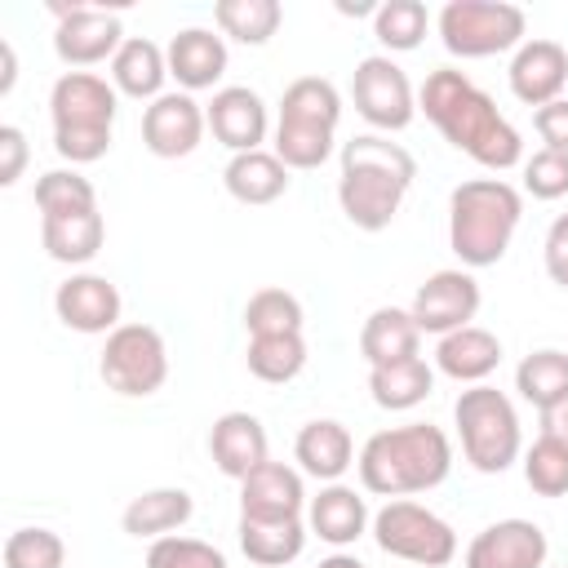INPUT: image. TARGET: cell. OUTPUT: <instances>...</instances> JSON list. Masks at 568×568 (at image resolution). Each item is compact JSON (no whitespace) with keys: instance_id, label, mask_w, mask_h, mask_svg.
Segmentation results:
<instances>
[{"instance_id":"10","label":"cell","mask_w":568,"mask_h":568,"mask_svg":"<svg viewBox=\"0 0 568 568\" xmlns=\"http://www.w3.org/2000/svg\"><path fill=\"white\" fill-rule=\"evenodd\" d=\"M98 373L106 382V390L124 395V399H142L155 395L169 377V351L160 328L151 324H120L115 333H106Z\"/></svg>"},{"instance_id":"8","label":"cell","mask_w":568,"mask_h":568,"mask_svg":"<svg viewBox=\"0 0 568 568\" xmlns=\"http://www.w3.org/2000/svg\"><path fill=\"white\" fill-rule=\"evenodd\" d=\"M373 541L382 546V555L417 568H444L457 555L453 524L413 497H395L373 515Z\"/></svg>"},{"instance_id":"44","label":"cell","mask_w":568,"mask_h":568,"mask_svg":"<svg viewBox=\"0 0 568 568\" xmlns=\"http://www.w3.org/2000/svg\"><path fill=\"white\" fill-rule=\"evenodd\" d=\"M541 257H546V275H550L559 288H568V213L550 222L546 244H541Z\"/></svg>"},{"instance_id":"27","label":"cell","mask_w":568,"mask_h":568,"mask_svg":"<svg viewBox=\"0 0 568 568\" xmlns=\"http://www.w3.org/2000/svg\"><path fill=\"white\" fill-rule=\"evenodd\" d=\"M106 240V222L98 209H84V213H53V217H40V244L53 262L62 266H84L98 257Z\"/></svg>"},{"instance_id":"43","label":"cell","mask_w":568,"mask_h":568,"mask_svg":"<svg viewBox=\"0 0 568 568\" xmlns=\"http://www.w3.org/2000/svg\"><path fill=\"white\" fill-rule=\"evenodd\" d=\"M27 169V133L18 124H0V186H13Z\"/></svg>"},{"instance_id":"38","label":"cell","mask_w":568,"mask_h":568,"mask_svg":"<svg viewBox=\"0 0 568 568\" xmlns=\"http://www.w3.org/2000/svg\"><path fill=\"white\" fill-rule=\"evenodd\" d=\"M524 479L537 497H564L568 493V448L550 435H537V444L524 453Z\"/></svg>"},{"instance_id":"3","label":"cell","mask_w":568,"mask_h":568,"mask_svg":"<svg viewBox=\"0 0 568 568\" xmlns=\"http://www.w3.org/2000/svg\"><path fill=\"white\" fill-rule=\"evenodd\" d=\"M355 466H359L364 493H377V497L395 501V497L439 488L453 470V444L439 426L408 422V426H390V430L368 435Z\"/></svg>"},{"instance_id":"32","label":"cell","mask_w":568,"mask_h":568,"mask_svg":"<svg viewBox=\"0 0 568 568\" xmlns=\"http://www.w3.org/2000/svg\"><path fill=\"white\" fill-rule=\"evenodd\" d=\"M515 390H519V399H528L537 413L555 408L559 399H568V355L555 351V346L524 355L519 368H515Z\"/></svg>"},{"instance_id":"1","label":"cell","mask_w":568,"mask_h":568,"mask_svg":"<svg viewBox=\"0 0 568 568\" xmlns=\"http://www.w3.org/2000/svg\"><path fill=\"white\" fill-rule=\"evenodd\" d=\"M417 111L444 133L448 146L466 151L475 164L506 173L524 160V138L519 129L497 111V102L457 67H439L426 75L417 93Z\"/></svg>"},{"instance_id":"28","label":"cell","mask_w":568,"mask_h":568,"mask_svg":"<svg viewBox=\"0 0 568 568\" xmlns=\"http://www.w3.org/2000/svg\"><path fill=\"white\" fill-rule=\"evenodd\" d=\"M288 173L293 169L275 151H244V155L226 160L222 182H226L231 200H240V204H275L288 191Z\"/></svg>"},{"instance_id":"9","label":"cell","mask_w":568,"mask_h":568,"mask_svg":"<svg viewBox=\"0 0 568 568\" xmlns=\"http://www.w3.org/2000/svg\"><path fill=\"white\" fill-rule=\"evenodd\" d=\"M528 18L510 0H448L439 9V40L453 58H493L519 49Z\"/></svg>"},{"instance_id":"25","label":"cell","mask_w":568,"mask_h":568,"mask_svg":"<svg viewBox=\"0 0 568 568\" xmlns=\"http://www.w3.org/2000/svg\"><path fill=\"white\" fill-rule=\"evenodd\" d=\"M191 515H195V501L186 488H146L124 506L120 528L138 541H160V537H173Z\"/></svg>"},{"instance_id":"36","label":"cell","mask_w":568,"mask_h":568,"mask_svg":"<svg viewBox=\"0 0 568 568\" xmlns=\"http://www.w3.org/2000/svg\"><path fill=\"white\" fill-rule=\"evenodd\" d=\"M36 209H40V217L84 213V209H98V191L80 169H49L36 178Z\"/></svg>"},{"instance_id":"15","label":"cell","mask_w":568,"mask_h":568,"mask_svg":"<svg viewBox=\"0 0 568 568\" xmlns=\"http://www.w3.org/2000/svg\"><path fill=\"white\" fill-rule=\"evenodd\" d=\"M550 541L532 519H497L466 546V568H546Z\"/></svg>"},{"instance_id":"17","label":"cell","mask_w":568,"mask_h":568,"mask_svg":"<svg viewBox=\"0 0 568 568\" xmlns=\"http://www.w3.org/2000/svg\"><path fill=\"white\" fill-rule=\"evenodd\" d=\"M120 288L106 275H67L53 293V311L71 333H115L120 328Z\"/></svg>"},{"instance_id":"20","label":"cell","mask_w":568,"mask_h":568,"mask_svg":"<svg viewBox=\"0 0 568 568\" xmlns=\"http://www.w3.org/2000/svg\"><path fill=\"white\" fill-rule=\"evenodd\" d=\"M164 58H169V75L182 84V93L213 89L226 75V40L209 27H182L169 40Z\"/></svg>"},{"instance_id":"47","label":"cell","mask_w":568,"mask_h":568,"mask_svg":"<svg viewBox=\"0 0 568 568\" xmlns=\"http://www.w3.org/2000/svg\"><path fill=\"white\" fill-rule=\"evenodd\" d=\"M320 568H364L355 555H346V550H337V555H328V559H320Z\"/></svg>"},{"instance_id":"26","label":"cell","mask_w":568,"mask_h":568,"mask_svg":"<svg viewBox=\"0 0 568 568\" xmlns=\"http://www.w3.org/2000/svg\"><path fill=\"white\" fill-rule=\"evenodd\" d=\"M164 80H169V58L155 40L146 36H129L120 44V53L111 58V84L115 93L124 98H138V102H155L164 93Z\"/></svg>"},{"instance_id":"21","label":"cell","mask_w":568,"mask_h":568,"mask_svg":"<svg viewBox=\"0 0 568 568\" xmlns=\"http://www.w3.org/2000/svg\"><path fill=\"white\" fill-rule=\"evenodd\" d=\"M209 453H213V466L231 479H244L253 475L262 462H271V444H266V426L253 417V413H222L209 430Z\"/></svg>"},{"instance_id":"35","label":"cell","mask_w":568,"mask_h":568,"mask_svg":"<svg viewBox=\"0 0 568 568\" xmlns=\"http://www.w3.org/2000/svg\"><path fill=\"white\" fill-rule=\"evenodd\" d=\"M426 27H430V13H426L422 0H386V4L373 9V36L390 53L417 49L422 36H426Z\"/></svg>"},{"instance_id":"31","label":"cell","mask_w":568,"mask_h":568,"mask_svg":"<svg viewBox=\"0 0 568 568\" xmlns=\"http://www.w3.org/2000/svg\"><path fill=\"white\" fill-rule=\"evenodd\" d=\"M430 386H435V368H430L422 355H408V359L368 368L373 404H377V408H390V413H408V408H417V404L430 395Z\"/></svg>"},{"instance_id":"2","label":"cell","mask_w":568,"mask_h":568,"mask_svg":"<svg viewBox=\"0 0 568 568\" xmlns=\"http://www.w3.org/2000/svg\"><path fill=\"white\" fill-rule=\"evenodd\" d=\"M417 178V160L382 138V133H355L342 142V178H337V204L351 226L359 231H386Z\"/></svg>"},{"instance_id":"6","label":"cell","mask_w":568,"mask_h":568,"mask_svg":"<svg viewBox=\"0 0 568 568\" xmlns=\"http://www.w3.org/2000/svg\"><path fill=\"white\" fill-rule=\"evenodd\" d=\"M342 124V93L324 75H302L280 98L275 120V155L288 169H320L333 155V138Z\"/></svg>"},{"instance_id":"37","label":"cell","mask_w":568,"mask_h":568,"mask_svg":"<svg viewBox=\"0 0 568 568\" xmlns=\"http://www.w3.org/2000/svg\"><path fill=\"white\" fill-rule=\"evenodd\" d=\"M302 302L288 288H257L244 306L248 337H275V333H302Z\"/></svg>"},{"instance_id":"33","label":"cell","mask_w":568,"mask_h":568,"mask_svg":"<svg viewBox=\"0 0 568 568\" xmlns=\"http://www.w3.org/2000/svg\"><path fill=\"white\" fill-rule=\"evenodd\" d=\"M213 22H217L222 40L231 36L240 44H266L280 31L284 9H280V0H217Z\"/></svg>"},{"instance_id":"18","label":"cell","mask_w":568,"mask_h":568,"mask_svg":"<svg viewBox=\"0 0 568 568\" xmlns=\"http://www.w3.org/2000/svg\"><path fill=\"white\" fill-rule=\"evenodd\" d=\"M506 75H510V93L524 106L559 102L568 89V49L559 40H524Z\"/></svg>"},{"instance_id":"13","label":"cell","mask_w":568,"mask_h":568,"mask_svg":"<svg viewBox=\"0 0 568 568\" xmlns=\"http://www.w3.org/2000/svg\"><path fill=\"white\" fill-rule=\"evenodd\" d=\"M408 311H413L422 333H435V337L457 333L479 311V280L470 271H462V266H444V271L426 275V284L413 293Z\"/></svg>"},{"instance_id":"23","label":"cell","mask_w":568,"mask_h":568,"mask_svg":"<svg viewBox=\"0 0 568 568\" xmlns=\"http://www.w3.org/2000/svg\"><path fill=\"white\" fill-rule=\"evenodd\" d=\"M293 457L297 466L311 475V479H324V484H337L351 466H355V439L342 422L333 417H315L297 430L293 439Z\"/></svg>"},{"instance_id":"12","label":"cell","mask_w":568,"mask_h":568,"mask_svg":"<svg viewBox=\"0 0 568 568\" xmlns=\"http://www.w3.org/2000/svg\"><path fill=\"white\" fill-rule=\"evenodd\" d=\"M53 13H58L53 53L71 71L111 62L120 53V44L129 40L124 27H120V13H106V9H93V4H53Z\"/></svg>"},{"instance_id":"14","label":"cell","mask_w":568,"mask_h":568,"mask_svg":"<svg viewBox=\"0 0 568 568\" xmlns=\"http://www.w3.org/2000/svg\"><path fill=\"white\" fill-rule=\"evenodd\" d=\"M204 129H209L204 106L195 102V93H182V89L160 93V98L142 111V142H146V151L160 155V160H182V155H191V151L200 146Z\"/></svg>"},{"instance_id":"30","label":"cell","mask_w":568,"mask_h":568,"mask_svg":"<svg viewBox=\"0 0 568 568\" xmlns=\"http://www.w3.org/2000/svg\"><path fill=\"white\" fill-rule=\"evenodd\" d=\"M306 524L302 519H244L240 515V550L257 568H284L306 550Z\"/></svg>"},{"instance_id":"39","label":"cell","mask_w":568,"mask_h":568,"mask_svg":"<svg viewBox=\"0 0 568 568\" xmlns=\"http://www.w3.org/2000/svg\"><path fill=\"white\" fill-rule=\"evenodd\" d=\"M67 546L53 528H18L4 537V568H62Z\"/></svg>"},{"instance_id":"16","label":"cell","mask_w":568,"mask_h":568,"mask_svg":"<svg viewBox=\"0 0 568 568\" xmlns=\"http://www.w3.org/2000/svg\"><path fill=\"white\" fill-rule=\"evenodd\" d=\"M209 115V129L213 138L231 151V155H244V151H262L266 142V129H271V115H266V102L257 89L248 84H226V89H213V102L204 106Z\"/></svg>"},{"instance_id":"11","label":"cell","mask_w":568,"mask_h":568,"mask_svg":"<svg viewBox=\"0 0 568 568\" xmlns=\"http://www.w3.org/2000/svg\"><path fill=\"white\" fill-rule=\"evenodd\" d=\"M351 98H355V111L382 133H399L417 115V93H413L404 67L390 62L386 53H368L355 62Z\"/></svg>"},{"instance_id":"46","label":"cell","mask_w":568,"mask_h":568,"mask_svg":"<svg viewBox=\"0 0 568 568\" xmlns=\"http://www.w3.org/2000/svg\"><path fill=\"white\" fill-rule=\"evenodd\" d=\"M0 58H4V75H0V93H9V89H13V80H18V58H13V44H9V40H0Z\"/></svg>"},{"instance_id":"42","label":"cell","mask_w":568,"mask_h":568,"mask_svg":"<svg viewBox=\"0 0 568 568\" xmlns=\"http://www.w3.org/2000/svg\"><path fill=\"white\" fill-rule=\"evenodd\" d=\"M532 129L550 151H568V98L546 102L532 111Z\"/></svg>"},{"instance_id":"45","label":"cell","mask_w":568,"mask_h":568,"mask_svg":"<svg viewBox=\"0 0 568 568\" xmlns=\"http://www.w3.org/2000/svg\"><path fill=\"white\" fill-rule=\"evenodd\" d=\"M541 435H550V439H559L568 448V399H559L555 408L541 413Z\"/></svg>"},{"instance_id":"5","label":"cell","mask_w":568,"mask_h":568,"mask_svg":"<svg viewBox=\"0 0 568 568\" xmlns=\"http://www.w3.org/2000/svg\"><path fill=\"white\" fill-rule=\"evenodd\" d=\"M120 111L115 84L93 71H67L49 89V120H53V151L75 164H93L111 151V124Z\"/></svg>"},{"instance_id":"40","label":"cell","mask_w":568,"mask_h":568,"mask_svg":"<svg viewBox=\"0 0 568 568\" xmlns=\"http://www.w3.org/2000/svg\"><path fill=\"white\" fill-rule=\"evenodd\" d=\"M146 568H226V555L200 537H160L146 550Z\"/></svg>"},{"instance_id":"7","label":"cell","mask_w":568,"mask_h":568,"mask_svg":"<svg viewBox=\"0 0 568 568\" xmlns=\"http://www.w3.org/2000/svg\"><path fill=\"white\" fill-rule=\"evenodd\" d=\"M453 422H457L462 457L479 475H501L519 462V448H524L519 413H515L510 395H501L497 386L479 382V386L462 390L453 404Z\"/></svg>"},{"instance_id":"29","label":"cell","mask_w":568,"mask_h":568,"mask_svg":"<svg viewBox=\"0 0 568 568\" xmlns=\"http://www.w3.org/2000/svg\"><path fill=\"white\" fill-rule=\"evenodd\" d=\"M417 346H422V328L413 311H399V306H377L359 328V355L368 359V368L408 359L417 355Z\"/></svg>"},{"instance_id":"24","label":"cell","mask_w":568,"mask_h":568,"mask_svg":"<svg viewBox=\"0 0 568 568\" xmlns=\"http://www.w3.org/2000/svg\"><path fill=\"white\" fill-rule=\"evenodd\" d=\"M501 364V342L497 333L479 328V324H466L457 333H444L439 346H435V368L453 382H466V386H479L488 382V373Z\"/></svg>"},{"instance_id":"22","label":"cell","mask_w":568,"mask_h":568,"mask_svg":"<svg viewBox=\"0 0 568 568\" xmlns=\"http://www.w3.org/2000/svg\"><path fill=\"white\" fill-rule=\"evenodd\" d=\"M368 506H364V497L355 493V488H346V484H324L311 501H306V528L320 537V541H328V546H355L364 532H368Z\"/></svg>"},{"instance_id":"34","label":"cell","mask_w":568,"mask_h":568,"mask_svg":"<svg viewBox=\"0 0 568 568\" xmlns=\"http://www.w3.org/2000/svg\"><path fill=\"white\" fill-rule=\"evenodd\" d=\"M248 373L257 382H271V386H284L293 382L302 368H306V342L302 333H275V337H248Z\"/></svg>"},{"instance_id":"19","label":"cell","mask_w":568,"mask_h":568,"mask_svg":"<svg viewBox=\"0 0 568 568\" xmlns=\"http://www.w3.org/2000/svg\"><path fill=\"white\" fill-rule=\"evenodd\" d=\"M306 488L302 470L284 462H262L253 475L240 479V515L244 519H302Z\"/></svg>"},{"instance_id":"41","label":"cell","mask_w":568,"mask_h":568,"mask_svg":"<svg viewBox=\"0 0 568 568\" xmlns=\"http://www.w3.org/2000/svg\"><path fill=\"white\" fill-rule=\"evenodd\" d=\"M524 191L532 200H559V195H568V151H550V146L532 151L524 160Z\"/></svg>"},{"instance_id":"4","label":"cell","mask_w":568,"mask_h":568,"mask_svg":"<svg viewBox=\"0 0 568 568\" xmlns=\"http://www.w3.org/2000/svg\"><path fill=\"white\" fill-rule=\"evenodd\" d=\"M524 217V195L506 178H470L448 195V244L462 266H497Z\"/></svg>"}]
</instances>
